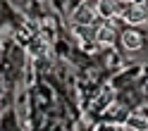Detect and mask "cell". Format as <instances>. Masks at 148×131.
Returning a JSON list of instances; mask_svg holds the SVG:
<instances>
[{"label": "cell", "mask_w": 148, "mask_h": 131, "mask_svg": "<svg viewBox=\"0 0 148 131\" xmlns=\"http://www.w3.org/2000/svg\"><path fill=\"white\" fill-rule=\"evenodd\" d=\"M124 17V22L127 24H132V26H138V24H143L146 22V7L143 5H138V3H132V5H129L127 7V12L122 14Z\"/></svg>", "instance_id": "6da1fadb"}, {"label": "cell", "mask_w": 148, "mask_h": 131, "mask_svg": "<svg viewBox=\"0 0 148 131\" xmlns=\"http://www.w3.org/2000/svg\"><path fill=\"white\" fill-rule=\"evenodd\" d=\"M72 19H74V24H79V26H91L96 22V12H91V10H86V7L81 5L79 10L72 14Z\"/></svg>", "instance_id": "7a4b0ae2"}, {"label": "cell", "mask_w": 148, "mask_h": 131, "mask_svg": "<svg viewBox=\"0 0 148 131\" xmlns=\"http://www.w3.org/2000/svg\"><path fill=\"white\" fill-rule=\"evenodd\" d=\"M122 45L127 50H138L143 45V38H141V33L138 31H124L122 33Z\"/></svg>", "instance_id": "3957f363"}, {"label": "cell", "mask_w": 148, "mask_h": 131, "mask_svg": "<svg viewBox=\"0 0 148 131\" xmlns=\"http://www.w3.org/2000/svg\"><path fill=\"white\" fill-rule=\"evenodd\" d=\"M96 43L98 45H112L115 43V31H112V26H110V24H105V26H100V29H98Z\"/></svg>", "instance_id": "277c9868"}, {"label": "cell", "mask_w": 148, "mask_h": 131, "mask_svg": "<svg viewBox=\"0 0 148 131\" xmlns=\"http://www.w3.org/2000/svg\"><path fill=\"white\" fill-rule=\"evenodd\" d=\"M127 124H129V129H134V131H146L148 129V119L146 117H132Z\"/></svg>", "instance_id": "5b68a950"}, {"label": "cell", "mask_w": 148, "mask_h": 131, "mask_svg": "<svg viewBox=\"0 0 148 131\" xmlns=\"http://www.w3.org/2000/svg\"><path fill=\"white\" fill-rule=\"evenodd\" d=\"M81 5L86 7V10H91V12H100V5H103V0H81Z\"/></svg>", "instance_id": "8992f818"}, {"label": "cell", "mask_w": 148, "mask_h": 131, "mask_svg": "<svg viewBox=\"0 0 148 131\" xmlns=\"http://www.w3.org/2000/svg\"><path fill=\"white\" fill-rule=\"evenodd\" d=\"M146 131H148V129H146Z\"/></svg>", "instance_id": "52a82bcc"}]
</instances>
